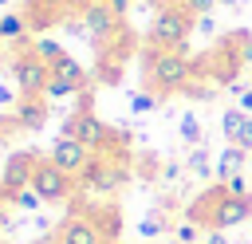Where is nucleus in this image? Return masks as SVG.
Returning <instances> with one entry per match:
<instances>
[{"label":"nucleus","instance_id":"1","mask_svg":"<svg viewBox=\"0 0 252 244\" xmlns=\"http://www.w3.org/2000/svg\"><path fill=\"white\" fill-rule=\"evenodd\" d=\"M193 59L185 51H165V47H150L146 59H142V79H146V91H154L158 98L161 94H177L193 83Z\"/></svg>","mask_w":252,"mask_h":244},{"label":"nucleus","instance_id":"2","mask_svg":"<svg viewBox=\"0 0 252 244\" xmlns=\"http://www.w3.org/2000/svg\"><path fill=\"white\" fill-rule=\"evenodd\" d=\"M197 20L181 8V4H161L150 20V47H165V51H185L189 35H193Z\"/></svg>","mask_w":252,"mask_h":244},{"label":"nucleus","instance_id":"3","mask_svg":"<svg viewBox=\"0 0 252 244\" xmlns=\"http://www.w3.org/2000/svg\"><path fill=\"white\" fill-rule=\"evenodd\" d=\"M102 213H71V216H63V224L55 228V240L51 244H110L114 240V224H118V216H110L106 224L98 220Z\"/></svg>","mask_w":252,"mask_h":244},{"label":"nucleus","instance_id":"4","mask_svg":"<svg viewBox=\"0 0 252 244\" xmlns=\"http://www.w3.org/2000/svg\"><path fill=\"white\" fill-rule=\"evenodd\" d=\"M63 138H75V142H83V146H91L94 153L98 150H110V146H126L122 138H114V130L106 126V122H98L94 118V110H75L67 122H63Z\"/></svg>","mask_w":252,"mask_h":244},{"label":"nucleus","instance_id":"5","mask_svg":"<svg viewBox=\"0 0 252 244\" xmlns=\"http://www.w3.org/2000/svg\"><path fill=\"white\" fill-rule=\"evenodd\" d=\"M32 189L43 197V205H67L79 185H75V177L63 173L51 157H39V161H35V173H32Z\"/></svg>","mask_w":252,"mask_h":244},{"label":"nucleus","instance_id":"6","mask_svg":"<svg viewBox=\"0 0 252 244\" xmlns=\"http://www.w3.org/2000/svg\"><path fill=\"white\" fill-rule=\"evenodd\" d=\"M79 12H83V28H87V35H91V43H94L98 51H106V47L122 35V20L114 16V8H110L106 0H87Z\"/></svg>","mask_w":252,"mask_h":244},{"label":"nucleus","instance_id":"7","mask_svg":"<svg viewBox=\"0 0 252 244\" xmlns=\"http://www.w3.org/2000/svg\"><path fill=\"white\" fill-rule=\"evenodd\" d=\"M12 79H16V87L24 91V98H43L47 79H51V67H47L43 59H35L32 47H20V55L12 59Z\"/></svg>","mask_w":252,"mask_h":244},{"label":"nucleus","instance_id":"8","mask_svg":"<svg viewBox=\"0 0 252 244\" xmlns=\"http://www.w3.org/2000/svg\"><path fill=\"white\" fill-rule=\"evenodd\" d=\"M91 87V75L83 71V63H75L71 55L55 59L51 63V79H47V91L43 98H67V94H87Z\"/></svg>","mask_w":252,"mask_h":244},{"label":"nucleus","instance_id":"9","mask_svg":"<svg viewBox=\"0 0 252 244\" xmlns=\"http://www.w3.org/2000/svg\"><path fill=\"white\" fill-rule=\"evenodd\" d=\"M47 157H51L63 173H71V177L79 181V177L87 173V165L94 161V150H91V146H83V142H75V138H63V134H59Z\"/></svg>","mask_w":252,"mask_h":244},{"label":"nucleus","instance_id":"10","mask_svg":"<svg viewBox=\"0 0 252 244\" xmlns=\"http://www.w3.org/2000/svg\"><path fill=\"white\" fill-rule=\"evenodd\" d=\"M35 161H39V153H35V150H20V153H12V157H8V165L0 169V193H4L8 201H12L20 189H28V185H32Z\"/></svg>","mask_w":252,"mask_h":244},{"label":"nucleus","instance_id":"11","mask_svg":"<svg viewBox=\"0 0 252 244\" xmlns=\"http://www.w3.org/2000/svg\"><path fill=\"white\" fill-rule=\"evenodd\" d=\"M87 0H28V28H51V24H59L71 8H83Z\"/></svg>","mask_w":252,"mask_h":244},{"label":"nucleus","instance_id":"12","mask_svg":"<svg viewBox=\"0 0 252 244\" xmlns=\"http://www.w3.org/2000/svg\"><path fill=\"white\" fill-rule=\"evenodd\" d=\"M244 161H248V150H240V146L228 142V146L220 150V157H217V181L224 185L228 177H236V173L244 169Z\"/></svg>","mask_w":252,"mask_h":244},{"label":"nucleus","instance_id":"13","mask_svg":"<svg viewBox=\"0 0 252 244\" xmlns=\"http://www.w3.org/2000/svg\"><path fill=\"white\" fill-rule=\"evenodd\" d=\"M12 114H16V122H20V126L39 130V126L47 122V102H43V98H20V106H16Z\"/></svg>","mask_w":252,"mask_h":244},{"label":"nucleus","instance_id":"14","mask_svg":"<svg viewBox=\"0 0 252 244\" xmlns=\"http://www.w3.org/2000/svg\"><path fill=\"white\" fill-rule=\"evenodd\" d=\"M28 31H32V28H28V16H24V12H4V16H0V39H4V43H24Z\"/></svg>","mask_w":252,"mask_h":244},{"label":"nucleus","instance_id":"15","mask_svg":"<svg viewBox=\"0 0 252 244\" xmlns=\"http://www.w3.org/2000/svg\"><path fill=\"white\" fill-rule=\"evenodd\" d=\"M177 134H181V142L193 150V146H205V134H201V122H197V114L189 110V114H181V122H177Z\"/></svg>","mask_w":252,"mask_h":244},{"label":"nucleus","instance_id":"16","mask_svg":"<svg viewBox=\"0 0 252 244\" xmlns=\"http://www.w3.org/2000/svg\"><path fill=\"white\" fill-rule=\"evenodd\" d=\"M209 161H213L209 146H193V150L185 153V173H193V177H205V173H209Z\"/></svg>","mask_w":252,"mask_h":244},{"label":"nucleus","instance_id":"17","mask_svg":"<svg viewBox=\"0 0 252 244\" xmlns=\"http://www.w3.org/2000/svg\"><path fill=\"white\" fill-rule=\"evenodd\" d=\"M248 118H252V114H244V110H240V106H228V110H224V114H220V134H224V138H228V142H232V138H236V134H240V126H244V122H248Z\"/></svg>","mask_w":252,"mask_h":244},{"label":"nucleus","instance_id":"18","mask_svg":"<svg viewBox=\"0 0 252 244\" xmlns=\"http://www.w3.org/2000/svg\"><path fill=\"white\" fill-rule=\"evenodd\" d=\"M32 55L35 59H43L47 67L55 63V59H63L67 51H63V43H55V39H32Z\"/></svg>","mask_w":252,"mask_h":244},{"label":"nucleus","instance_id":"19","mask_svg":"<svg viewBox=\"0 0 252 244\" xmlns=\"http://www.w3.org/2000/svg\"><path fill=\"white\" fill-rule=\"evenodd\" d=\"M173 240H177V244H205V236H201V224H197V220H189V216H185V220L173 228Z\"/></svg>","mask_w":252,"mask_h":244},{"label":"nucleus","instance_id":"20","mask_svg":"<svg viewBox=\"0 0 252 244\" xmlns=\"http://www.w3.org/2000/svg\"><path fill=\"white\" fill-rule=\"evenodd\" d=\"M138 232H142L146 240L161 236V232H165V216H161V213H146V216H142V224H138Z\"/></svg>","mask_w":252,"mask_h":244},{"label":"nucleus","instance_id":"21","mask_svg":"<svg viewBox=\"0 0 252 244\" xmlns=\"http://www.w3.org/2000/svg\"><path fill=\"white\" fill-rule=\"evenodd\" d=\"M12 201H16V205H20V209H32V213H35V209H39V205H43V197H39V193H35V189H32V185H28V189H20V193H16V197H12Z\"/></svg>","mask_w":252,"mask_h":244},{"label":"nucleus","instance_id":"22","mask_svg":"<svg viewBox=\"0 0 252 244\" xmlns=\"http://www.w3.org/2000/svg\"><path fill=\"white\" fill-rule=\"evenodd\" d=\"M181 8H185L193 20H201V16H209V12L217 8V0H181Z\"/></svg>","mask_w":252,"mask_h":244},{"label":"nucleus","instance_id":"23","mask_svg":"<svg viewBox=\"0 0 252 244\" xmlns=\"http://www.w3.org/2000/svg\"><path fill=\"white\" fill-rule=\"evenodd\" d=\"M158 106V94L154 91H142V94H134V114H150Z\"/></svg>","mask_w":252,"mask_h":244},{"label":"nucleus","instance_id":"24","mask_svg":"<svg viewBox=\"0 0 252 244\" xmlns=\"http://www.w3.org/2000/svg\"><path fill=\"white\" fill-rule=\"evenodd\" d=\"M224 189H228L232 197H252V189H248V181H244L240 173H236V177H228V181H224Z\"/></svg>","mask_w":252,"mask_h":244},{"label":"nucleus","instance_id":"25","mask_svg":"<svg viewBox=\"0 0 252 244\" xmlns=\"http://www.w3.org/2000/svg\"><path fill=\"white\" fill-rule=\"evenodd\" d=\"M232 146H240V150H248V153H252V118L240 126V134L232 138Z\"/></svg>","mask_w":252,"mask_h":244},{"label":"nucleus","instance_id":"26","mask_svg":"<svg viewBox=\"0 0 252 244\" xmlns=\"http://www.w3.org/2000/svg\"><path fill=\"white\" fill-rule=\"evenodd\" d=\"M16 106H20V98H16V91L0 83V110H16Z\"/></svg>","mask_w":252,"mask_h":244},{"label":"nucleus","instance_id":"27","mask_svg":"<svg viewBox=\"0 0 252 244\" xmlns=\"http://www.w3.org/2000/svg\"><path fill=\"white\" fill-rule=\"evenodd\" d=\"M4 228H12V213H8V197L0 193V232Z\"/></svg>","mask_w":252,"mask_h":244},{"label":"nucleus","instance_id":"28","mask_svg":"<svg viewBox=\"0 0 252 244\" xmlns=\"http://www.w3.org/2000/svg\"><path fill=\"white\" fill-rule=\"evenodd\" d=\"M236 106H240L244 114H252V87H244V91H240V98H236Z\"/></svg>","mask_w":252,"mask_h":244},{"label":"nucleus","instance_id":"29","mask_svg":"<svg viewBox=\"0 0 252 244\" xmlns=\"http://www.w3.org/2000/svg\"><path fill=\"white\" fill-rule=\"evenodd\" d=\"M106 4L114 8V16H118V20H126V12H130V0H106Z\"/></svg>","mask_w":252,"mask_h":244},{"label":"nucleus","instance_id":"30","mask_svg":"<svg viewBox=\"0 0 252 244\" xmlns=\"http://www.w3.org/2000/svg\"><path fill=\"white\" fill-rule=\"evenodd\" d=\"M205 244H228L224 232H205Z\"/></svg>","mask_w":252,"mask_h":244},{"label":"nucleus","instance_id":"31","mask_svg":"<svg viewBox=\"0 0 252 244\" xmlns=\"http://www.w3.org/2000/svg\"><path fill=\"white\" fill-rule=\"evenodd\" d=\"M217 8H224V12H236V8H240V0H217Z\"/></svg>","mask_w":252,"mask_h":244},{"label":"nucleus","instance_id":"32","mask_svg":"<svg viewBox=\"0 0 252 244\" xmlns=\"http://www.w3.org/2000/svg\"><path fill=\"white\" fill-rule=\"evenodd\" d=\"M0 55H4V39H0Z\"/></svg>","mask_w":252,"mask_h":244},{"label":"nucleus","instance_id":"33","mask_svg":"<svg viewBox=\"0 0 252 244\" xmlns=\"http://www.w3.org/2000/svg\"><path fill=\"white\" fill-rule=\"evenodd\" d=\"M248 75H252V63H248Z\"/></svg>","mask_w":252,"mask_h":244},{"label":"nucleus","instance_id":"34","mask_svg":"<svg viewBox=\"0 0 252 244\" xmlns=\"http://www.w3.org/2000/svg\"><path fill=\"white\" fill-rule=\"evenodd\" d=\"M4 4H8V0H0V8H4Z\"/></svg>","mask_w":252,"mask_h":244},{"label":"nucleus","instance_id":"35","mask_svg":"<svg viewBox=\"0 0 252 244\" xmlns=\"http://www.w3.org/2000/svg\"><path fill=\"white\" fill-rule=\"evenodd\" d=\"M8 244H16V240H8Z\"/></svg>","mask_w":252,"mask_h":244},{"label":"nucleus","instance_id":"36","mask_svg":"<svg viewBox=\"0 0 252 244\" xmlns=\"http://www.w3.org/2000/svg\"><path fill=\"white\" fill-rule=\"evenodd\" d=\"M240 4H244V0H240Z\"/></svg>","mask_w":252,"mask_h":244}]
</instances>
